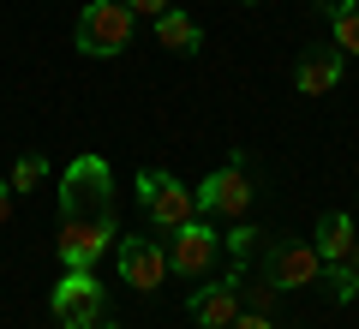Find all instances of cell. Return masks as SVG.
Instances as JSON below:
<instances>
[{
  "mask_svg": "<svg viewBox=\"0 0 359 329\" xmlns=\"http://www.w3.org/2000/svg\"><path fill=\"white\" fill-rule=\"evenodd\" d=\"M276 300H282V288H269V281H257V288H245V281H240V305H245V311H276Z\"/></svg>",
  "mask_w": 359,
  "mask_h": 329,
  "instance_id": "obj_16",
  "label": "cell"
},
{
  "mask_svg": "<svg viewBox=\"0 0 359 329\" xmlns=\"http://www.w3.org/2000/svg\"><path fill=\"white\" fill-rule=\"evenodd\" d=\"M323 276V257L311 252L306 240H276L269 246V257H264V281L269 288H311V281Z\"/></svg>",
  "mask_w": 359,
  "mask_h": 329,
  "instance_id": "obj_7",
  "label": "cell"
},
{
  "mask_svg": "<svg viewBox=\"0 0 359 329\" xmlns=\"http://www.w3.org/2000/svg\"><path fill=\"white\" fill-rule=\"evenodd\" d=\"M228 329H276V323H269V317L264 311H240V317H233V323Z\"/></svg>",
  "mask_w": 359,
  "mask_h": 329,
  "instance_id": "obj_18",
  "label": "cell"
},
{
  "mask_svg": "<svg viewBox=\"0 0 359 329\" xmlns=\"http://www.w3.org/2000/svg\"><path fill=\"white\" fill-rule=\"evenodd\" d=\"M156 42H162L168 54H204V30H198L192 13H180V6L156 13Z\"/></svg>",
  "mask_w": 359,
  "mask_h": 329,
  "instance_id": "obj_12",
  "label": "cell"
},
{
  "mask_svg": "<svg viewBox=\"0 0 359 329\" xmlns=\"http://www.w3.org/2000/svg\"><path fill=\"white\" fill-rule=\"evenodd\" d=\"M240 6H257V0H240Z\"/></svg>",
  "mask_w": 359,
  "mask_h": 329,
  "instance_id": "obj_22",
  "label": "cell"
},
{
  "mask_svg": "<svg viewBox=\"0 0 359 329\" xmlns=\"http://www.w3.org/2000/svg\"><path fill=\"white\" fill-rule=\"evenodd\" d=\"M216 257H222V234L210 228L204 215H192V222H180V228L168 234V276H192V281H204Z\"/></svg>",
  "mask_w": 359,
  "mask_h": 329,
  "instance_id": "obj_6",
  "label": "cell"
},
{
  "mask_svg": "<svg viewBox=\"0 0 359 329\" xmlns=\"http://www.w3.org/2000/svg\"><path fill=\"white\" fill-rule=\"evenodd\" d=\"M359 246V234H353V222H347L341 210H323L318 215V234H311V252L323 257V264H341L347 252Z\"/></svg>",
  "mask_w": 359,
  "mask_h": 329,
  "instance_id": "obj_11",
  "label": "cell"
},
{
  "mask_svg": "<svg viewBox=\"0 0 359 329\" xmlns=\"http://www.w3.org/2000/svg\"><path fill=\"white\" fill-rule=\"evenodd\" d=\"M330 293H335V300H359V269L353 264H330Z\"/></svg>",
  "mask_w": 359,
  "mask_h": 329,
  "instance_id": "obj_17",
  "label": "cell"
},
{
  "mask_svg": "<svg viewBox=\"0 0 359 329\" xmlns=\"http://www.w3.org/2000/svg\"><path fill=\"white\" fill-rule=\"evenodd\" d=\"M240 281H245V264H233L222 281H204V288L186 300V311H192L204 329H228L233 317H240Z\"/></svg>",
  "mask_w": 359,
  "mask_h": 329,
  "instance_id": "obj_8",
  "label": "cell"
},
{
  "mask_svg": "<svg viewBox=\"0 0 359 329\" xmlns=\"http://www.w3.org/2000/svg\"><path fill=\"white\" fill-rule=\"evenodd\" d=\"M341 72H347V54L335 48H306L294 60V84H299V96H330L335 84H341Z\"/></svg>",
  "mask_w": 359,
  "mask_h": 329,
  "instance_id": "obj_10",
  "label": "cell"
},
{
  "mask_svg": "<svg viewBox=\"0 0 359 329\" xmlns=\"http://www.w3.org/2000/svg\"><path fill=\"white\" fill-rule=\"evenodd\" d=\"M192 198H198V215H245V210H252V162L233 150L228 162L192 192Z\"/></svg>",
  "mask_w": 359,
  "mask_h": 329,
  "instance_id": "obj_5",
  "label": "cell"
},
{
  "mask_svg": "<svg viewBox=\"0 0 359 329\" xmlns=\"http://www.w3.org/2000/svg\"><path fill=\"white\" fill-rule=\"evenodd\" d=\"M42 180H48V156L30 150V156H18V162H13V180H6V186H13V198H18V192H36Z\"/></svg>",
  "mask_w": 359,
  "mask_h": 329,
  "instance_id": "obj_14",
  "label": "cell"
},
{
  "mask_svg": "<svg viewBox=\"0 0 359 329\" xmlns=\"http://www.w3.org/2000/svg\"><path fill=\"white\" fill-rule=\"evenodd\" d=\"M138 203H144V215L156 222V234H174L180 222H192V215H198L192 186H180L168 168H138Z\"/></svg>",
  "mask_w": 359,
  "mask_h": 329,
  "instance_id": "obj_3",
  "label": "cell"
},
{
  "mask_svg": "<svg viewBox=\"0 0 359 329\" xmlns=\"http://www.w3.org/2000/svg\"><path fill=\"white\" fill-rule=\"evenodd\" d=\"M257 240H264V234H257V228H245V222H240L233 234H222V252H228L233 264H245V257L257 252Z\"/></svg>",
  "mask_w": 359,
  "mask_h": 329,
  "instance_id": "obj_15",
  "label": "cell"
},
{
  "mask_svg": "<svg viewBox=\"0 0 359 329\" xmlns=\"http://www.w3.org/2000/svg\"><path fill=\"white\" fill-rule=\"evenodd\" d=\"M114 264H120V281H126V288H138V293H156V288L168 281V252H162L156 240H144V234L120 240Z\"/></svg>",
  "mask_w": 359,
  "mask_h": 329,
  "instance_id": "obj_9",
  "label": "cell"
},
{
  "mask_svg": "<svg viewBox=\"0 0 359 329\" xmlns=\"http://www.w3.org/2000/svg\"><path fill=\"white\" fill-rule=\"evenodd\" d=\"M48 305H54V317H60V329H102V317H108V288L90 276V269H66L60 288L48 293Z\"/></svg>",
  "mask_w": 359,
  "mask_h": 329,
  "instance_id": "obj_4",
  "label": "cell"
},
{
  "mask_svg": "<svg viewBox=\"0 0 359 329\" xmlns=\"http://www.w3.org/2000/svg\"><path fill=\"white\" fill-rule=\"evenodd\" d=\"M102 329H120V323H114V317H102Z\"/></svg>",
  "mask_w": 359,
  "mask_h": 329,
  "instance_id": "obj_21",
  "label": "cell"
},
{
  "mask_svg": "<svg viewBox=\"0 0 359 329\" xmlns=\"http://www.w3.org/2000/svg\"><path fill=\"white\" fill-rule=\"evenodd\" d=\"M114 240V168L102 156H78L60 174V269H96Z\"/></svg>",
  "mask_w": 359,
  "mask_h": 329,
  "instance_id": "obj_1",
  "label": "cell"
},
{
  "mask_svg": "<svg viewBox=\"0 0 359 329\" xmlns=\"http://www.w3.org/2000/svg\"><path fill=\"white\" fill-rule=\"evenodd\" d=\"M132 6L126 0H90L84 13H78V30H72V42H78V54H90V60H114V54H126L132 48Z\"/></svg>",
  "mask_w": 359,
  "mask_h": 329,
  "instance_id": "obj_2",
  "label": "cell"
},
{
  "mask_svg": "<svg viewBox=\"0 0 359 329\" xmlns=\"http://www.w3.org/2000/svg\"><path fill=\"white\" fill-rule=\"evenodd\" d=\"M132 13H144V18H156V13H168V6H174V0H126Z\"/></svg>",
  "mask_w": 359,
  "mask_h": 329,
  "instance_id": "obj_19",
  "label": "cell"
},
{
  "mask_svg": "<svg viewBox=\"0 0 359 329\" xmlns=\"http://www.w3.org/2000/svg\"><path fill=\"white\" fill-rule=\"evenodd\" d=\"M6 215H13V186L0 180V222H6Z\"/></svg>",
  "mask_w": 359,
  "mask_h": 329,
  "instance_id": "obj_20",
  "label": "cell"
},
{
  "mask_svg": "<svg viewBox=\"0 0 359 329\" xmlns=\"http://www.w3.org/2000/svg\"><path fill=\"white\" fill-rule=\"evenodd\" d=\"M323 18L335 30V48L359 54V0H323Z\"/></svg>",
  "mask_w": 359,
  "mask_h": 329,
  "instance_id": "obj_13",
  "label": "cell"
}]
</instances>
